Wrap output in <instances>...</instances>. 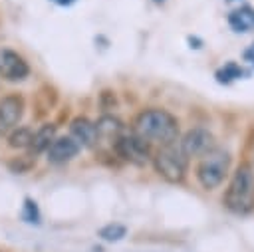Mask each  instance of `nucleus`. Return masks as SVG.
Listing matches in <instances>:
<instances>
[{
	"label": "nucleus",
	"instance_id": "obj_7",
	"mask_svg": "<svg viewBox=\"0 0 254 252\" xmlns=\"http://www.w3.org/2000/svg\"><path fill=\"white\" fill-rule=\"evenodd\" d=\"M24 115V99L18 93H10L0 99V135H8L18 127Z\"/></svg>",
	"mask_w": 254,
	"mask_h": 252
},
{
	"label": "nucleus",
	"instance_id": "obj_14",
	"mask_svg": "<svg viewBox=\"0 0 254 252\" xmlns=\"http://www.w3.org/2000/svg\"><path fill=\"white\" fill-rule=\"evenodd\" d=\"M34 137V129L32 127H14L8 133V145L12 149H28Z\"/></svg>",
	"mask_w": 254,
	"mask_h": 252
},
{
	"label": "nucleus",
	"instance_id": "obj_19",
	"mask_svg": "<svg viewBox=\"0 0 254 252\" xmlns=\"http://www.w3.org/2000/svg\"><path fill=\"white\" fill-rule=\"evenodd\" d=\"M153 2H157V4H161V2H165V0H153Z\"/></svg>",
	"mask_w": 254,
	"mask_h": 252
},
{
	"label": "nucleus",
	"instance_id": "obj_12",
	"mask_svg": "<svg viewBox=\"0 0 254 252\" xmlns=\"http://www.w3.org/2000/svg\"><path fill=\"white\" fill-rule=\"evenodd\" d=\"M228 24L234 28V32H250L254 30V10L252 8H240L234 10L228 16Z\"/></svg>",
	"mask_w": 254,
	"mask_h": 252
},
{
	"label": "nucleus",
	"instance_id": "obj_10",
	"mask_svg": "<svg viewBox=\"0 0 254 252\" xmlns=\"http://www.w3.org/2000/svg\"><path fill=\"white\" fill-rule=\"evenodd\" d=\"M71 137L79 143V147H95L99 143V133L95 129V123L85 117H75L69 125Z\"/></svg>",
	"mask_w": 254,
	"mask_h": 252
},
{
	"label": "nucleus",
	"instance_id": "obj_11",
	"mask_svg": "<svg viewBox=\"0 0 254 252\" xmlns=\"http://www.w3.org/2000/svg\"><path fill=\"white\" fill-rule=\"evenodd\" d=\"M56 139V125L54 123H46V125H42L40 129H36L34 131V137H32V143H30V153L32 155H38V153H44L50 145H52V141Z\"/></svg>",
	"mask_w": 254,
	"mask_h": 252
},
{
	"label": "nucleus",
	"instance_id": "obj_13",
	"mask_svg": "<svg viewBox=\"0 0 254 252\" xmlns=\"http://www.w3.org/2000/svg\"><path fill=\"white\" fill-rule=\"evenodd\" d=\"M95 129L99 133V139L101 137H113V139H117L121 135V131H123V123L117 117H113V115H103V117H99L95 121Z\"/></svg>",
	"mask_w": 254,
	"mask_h": 252
},
{
	"label": "nucleus",
	"instance_id": "obj_6",
	"mask_svg": "<svg viewBox=\"0 0 254 252\" xmlns=\"http://www.w3.org/2000/svg\"><path fill=\"white\" fill-rule=\"evenodd\" d=\"M179 147H181V151H183V155L187 159H190V157H202L204 153H208V151L214 149V137H212V133L208 129L194 127V129H190V131L185 133V137L181 139Z\"/></svg>",
	"mask_w": 254,
	"mask_h": 252
},
{
	"label": "nucleus",
	"instance_id": "obj_4",
	"mask_svg": "<svg viewBox=\"0 0 254 252\" xmlns=\"http://www.w3.org/2000/svg\"><path fill=\"white\" fill-rule=\"evenodd\" d=\"M187 157L183 155L181 147L175 143L169 145H161V149L155 153L153 157V165L155 171L159 173V177H163L167 183H181L185 179L187 173Z\"/></svg>",
	"mask_w": 254,
	"mask_h": 252
},
{
	"label": "nucleus",
	"instance_id": "obj_8",
	"mask_svg": "<svg viewBox=\"0 0 254 252\" xmlns=\"http://www.w3.org/2000/svg\"><path fill=\"white\" fill-rule=\"evenodd\" d=\"M30 73L28 62L14 50H0V77L6 81H22Z\"/></svg>",
	"mask_w": 254,
	"mask_h": 252
},
{
	"label": "nucleus",
	"instance_id": "obj_3",
	"mask_svg": "<svg viewBox=\"0 0 254 252\" xmlns=\"http://www.w3.org/2000/svg\"><path fill=\"white\" fill-rule=\"evenodd\" d=\"M230 169V153L224 149H212L204 153L196 165V179L204 190L216 189Z\"/></svg>",
	"mask_w": 254,
	"mask_h": 252
},
{
	"label": "nucleus",
	"instance_id": "obj_2",
	"mask_svg": "<svg viewBox=\"0 0 254 252\" xmlns=\"http://www.w3.org/2000/svg\"><path fill=\"white\" fill-rule=\"evenodd\" d=\"M222 202L234 214H248L254 210V171L248 163L238 165L232 173Z\"/></svg>",
	"mask_w": 254,
	"mask_h": 252
},
{
	"label": "nucleus",
	"instance_id": "obj_5",
	"mask_svg": "<svg viewBox=\"0 0 254 252\" xmlns=\"http://www.w3.org/2000/svg\"><path fill=\"white\" fill-rule=\"evenodd\" d=\"M115 151L123 161L131 163L135 167H143L151 161V145L135 133L119 135L115 139Z\"/></svg>",
	"mask_w": 254,
	"mask_h": 252
},
{
	"label": "nucleus",
	"instance_id": "obj_9",
	"mask_svg": "<svg viewBox=\"0 0 254 252\" xmlns=\"http://www.w3.org/2000/svg\"><path fill=\"white\" fill-rule=\"evenodd\" d=\"M79 143L67 135V137H56L52 141V145L46 149V157L50 163L54 165H64V163H69L77 153H79Z\"/></svg>",
	"mask_w": 254,
	"mask_h": 252
},
{
	"label": "nucleus",
	"instance_id": "obj_17",
	"mask_svg": "<svg viewBox=\"0 0 254 252\" xmlns=\"http://www.w3.org/2000/svg\"><path fill=\"white\" fill-rule=\"evenodd\" d=\"M240 75H242V69H240L236 63H226L222 69L216 71L218 81H224V83H228V81H232V79H236V77H240Z\"/></svg>",
	"mask_w": 254,
	"mask_h": 252
},
{
	"label": "nucleus",
	"instance_id": "obj_1",
	"mask_svg": "<svg viewBox=\"0 0 254 252\" xmlns=\"http://www.w3.org/2000/svg\"><path fill=\"white\" fill-rule=\"evenodd\" d=\"M133 133L147 143L169 145L179 137V121L165 109H145L133 123Z\"/></svg>",
	"mask_w": 254,
	"mask_h": 252
},
{
	"label": "nucleus",
	"instance_id": "obj_16",
	"mask_svg": "<svg viewBox=\"0 0 254 252\" xmlns=\"http://www.w3.org/2000/svg\"><path fill=\"white\" fill-rule=\"evenodd\" d=\"M22 218H24L26 222H32V224H38V222H40V210H38L36 200H32V198H24Z\"/></svg>",
	"mask_w": 254,
	"mask_h": 252
},
{
	"label": "nucleus",
	"instance_id": "obj_18",
	"mask_svg": "<svg viewBox=\"0 0 254 252\" xmlns=\"http://www.w3.org/2000/svg\"><path fill=\"white\" fill-rule=\"evenodd\" d=\"M52 2H56L58 6H69L73 0H52Z\"/></svg>",
	"mask_w": 254,
	"mask_h": 252
},
{
	"label": "nucleus",
	"instance_id": "obj_15",
	"mask_svg": "<svg viewBox=\"0 0 254 252\" xmlns=\"http://www.w3.org/2000/svg\"><path fill=\"white\" fill-rule=\"evenodd\" d=\"M127 234V226L119 224V222H109L103 228H99V238H103L105 242H117Z\"/></svg>",
	"mask_w": 254,
	"mask_h": 252
}]
</instances>
